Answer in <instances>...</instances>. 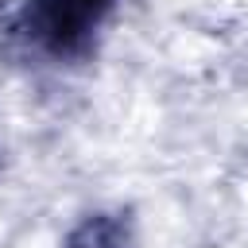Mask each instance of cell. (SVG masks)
Segmentation results:
<instances>
[{
    "mask_svg": "<svg viewBox=\"0 0 248 248\" xmlns=\"http://www.w3.org/2000/svg\"><path fill=\"white\" fill-rule=\"evenodd\" d=\"M66 248H132V236H128V225L120 217L97 213V217H85L70 232Z\"/></svg>",
    "mask_w": 248,
    "mask_h": 248,
    "instance_id": "obj_2",
    "label": "cell"
},
{
    "mask_svg": "<svg viewBox=\"0 0 248 248\" xmlns=\"http://www.w3.org/2000/svg\"><path fill=\"white\" fill-rule=\"evenodd\" d=\"M116 0H23L16 31L23 43L54 62H70L93 50L97 31L105 27Z\"/></svg>",
    "mask_w": 248,
    "mask_h": 248,
    "instance_id": "obj_1",
    "label": "cell"
}]
</instances>
